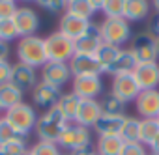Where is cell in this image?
<instances>
[{
  "label": "cell",
  "instance_id": "6da1fadb",
  "mask_svg": "<svg viewBox=\"0 0 159 155\" xmlns=\"http://www.w3.org/2000/svg\"><path fill=\"white\" fill-rule=\"evenodd\" d=\"M17 58L21 64L30 65L34 69L43 67L49 62L47 56V47H45V39L39 36H28V38H21L17 43Z\"/></svg>",
  "mask_w": 159,
  "mask_h": 155
},
{
  "label": "cell",
  "instance_id": "7a4b0ae2",
  "mask_svg": "<svg viewBox=\"0 0 159 155\" xmlns=\"http://www.w3.org/2000/svg\"><path fill=\"white\" fill-rule=\"evenodd\" d=\"M67 127V120L62 116V112L54 107L47 112H43L39 118H38V123H36V135L39 140H45V142H56L58 136L62 135V131Z\"/></svg>",
  "mask_w": 159,
  "mask_h": 155
},
{
  "label": "cell",
  "instance_id": "3957f363",
  "mask_svg": "<svg viewBox=\"0 0 159 155\" xmlns=\"http://www.w3.org/2000/svg\"><path fill=\"white\" fill-rule=\"evenodd\" d=\"M60 149H66L67 153H73L77 149H83L92 144V135L88 127L77 125V123H67V127L62 131V135L56 140Z\"/></svg>",
  "mask_w": 159,
  "mask_h": 155
},
{
  "label": "cell",
  "instance_id": "277c9868",
  "mask_svg": "<svg viewBox=\"0 0 159 155\" xmlns=\"http://www.w3.org/2000/svg\"><path fill=\"white\" fill-rule=\"evenodd\" d=\"M45 47H47V56L49 62H62L69 64V60L75 56V41L62 36L60 32H52L45 38Z\"/></svg>",
  "mask_w": 159,
  "mask_h": 155
},
{
  "label": "cell",
  "instance_id": "5b68a950",
  "mask_svg": "<svg viewBox=\"0 0 159 155\" xmlns=\"http://www.w3.org/2000/svg\"><path fill=\"white\" fill-rule=\"evenodd\" d=\"M99 30H101L103 43H109V45H114V47H120V49H122L124 43H127L131 39V26L124 17L105 19L99 24Z\"/></svg>",
  "mask_w": 159,
  "mask_h": 155
},
{
  "label": "cell",
  "instance_id": "8992f818",
  "mask_svg": "<svg viewBox=\"0 0 159 155\" xmlns=\"http://www.w3.org/2000/svg\"><path fill=\"white\" fill-rule=\"evenodd\" d=\"M4 118L23 135H28L32 129H36V123H38V114L34 110L32 105H26L25 101L15 105L13 108L6 110L4 112Z\"/></svg>",
  "mask_w": 159,
  "mask_h": 155
},
{
  "label": "cell",
  "instance_id": "52a82bcc",
  "mask_svg": "<svg viewBox=\"0 0 159 155\" xmlns=\"http://www.w3.org/2000/svg\"><path fill=\"white\" fill-rule=\"evenodd\" d=\"M71 92L79 99H96L103 92L101 75H83L71 79Z\"/></svg>",
  "mask_w": 159,
  "mask_h": 155
},
{
  "label": "cell",
  "instance_id": "ba28073f",
  "mask_svg": "<svg viewBox=\"0 0 159 155\" xmlns=\"http://www.w3.org/2000/svg\"><path fill=\"white\" fill-rule=\"evenodd\" d=\"M140 86L135 81L133 73H120L112 77V94L118 95L124 103L129 101H137V97L140 95Z\"/></svg>",
  "mask_w": 159,
  "mask_h": 155
},
{
  "label": "cell",
  "instance_id": "9c48e42d",
  "mask_svg": "<svg viewBox=\"0 0 159 155\" xmlns=\"http://www.w3.org/2000/svg\"><path fill=\"white\" fill-rule=\"evenodd\" d=\"M131 52L139 60V64H148V62H157L159 52H157V43L155 38L150 32L139 34L133 43H131Z\"/></svg>",
  "mask_w": 159,
  "mask_h": 155
},
{
  "label": "cell",
  "instance_id": "30bf717a",
  "mask_svg": "<svg viewBox=\"0 0 159 155\" xmlns=\"http://www.w3.org/2000/svg\"><path fill=\"white\" fill-rule=\"evenodd\" d=\"M60 95H62L60 88H56V86H52V84H47V82H43V81H39V82L34 86V90H32L34 105H36L38 108L45 110V112L56 107Z\"/></svg>",
  "mask_w": 159,
  "mask_h": 155
},
{
  "label": "cell",
  "instance_id": "8fae6325",
  "mask_svg": "<svg viewBox=\"0 0 159 155\" xmlns=\"http://www.w3.org/2000/svg\"><path fill=\"white\" fill-rule=\"evenodd\" d=\"M69 79H73V75L69 71V64H62V62H47L41 67V81L47 84H52L56 88L64 86L66 82H69Z\"/></svg>",
  "mask_w": 159,
  "mask_h": 155
},
{
  "label": "cell",
  "instance_id": "7c38bea8",
  "mask_svg": "<svg viewBox=\"0 0 159 155\" xmlns=\"http://www.w3.org/2000/svg\"><path fill=\"white\" fill-rule=\"evenodd\" d=\"M10 82L21 90L23 94L25 92H30L34 90V86L38 84V73L34 67L30 65H25V64H13V69H11V77H10Z\"/></svg>",
  "mask_w": 159,
  "mask_h": 155
},
{
  "label": "cell",
  "instance_id": "4fadbf2b",
  "mask_svg": "<svg viewBox=\"0 0 159 155\" xmlns=\"http://www.w3.org/2000/svg\"><path fill=\"white\" fill-rule=\"evenodd\" d=\"M69 71H71L73 77L103 75L101 65H99L96 54H81V52H75V56L69 60Z\"/></svg>",
  "mask_w": 159,
  "mask_h": 155
},
{
  "label": "cell",
  "instance_id": "5bb4252c",
  "mask_svg": "<svg viewBox=\"0 0 159 155\" xmlns=\"http://www.w3.org/2000/svg\"><path fill=\"white\" fill-rule=\"evenodd\" d=\"M103 110L98 99H81L75 114V122L77 125H83V127H94L98 123V120L101 118Z\"/></svg>",
  "mask_w": 159,
  "mask_h": 155
},
{
  "label": "cell",
  "instance_id": "9a60e30c",
  "mask_svg": "<svg viewBox=\"0 0 159 155\" xmlns=\"http://www.w3.org/2000/svg\"><path fill=\"white\" fill-rule=\"evenodd\" d=\"M13 23H15L17 34L21 38L36 36V32L39 28V17L32 8H19L13 15Z\"/></svg>",
  "mask_w": 159,
  "mask_h": 155
},
{
  "label": "cell",
  "instance_id": "2e32d148",
  "mask_svg": "<svg viewBox=\"0 0 159 155\" xmlns=\"http://www.w3.org/2000/svg\"><path fill=\"white\" fill-rule=\"evenodd\" d=\"M135 81L139 82L140 90H157L159 86V64L148 62V64H137L135 71Z\"/></svg>",
  "mask_w": 159,
  "mask_h": 155
},
{
  "label": "cell",
  "instance_id": "e0dca14e",
  "mask_svg": "<svg viewBox=\"0 0 159 155\" xmlns=\"http://www.w3.org/2000/svg\"><path fill=\"white\" fill-rule=\"evenodd\" d=\"M101 45H103L101 30H99L98 24L90 23V26L86 28V32L75 41V52H81V54H96Z\"/></svg>",
  "mask_w": 159,
  "mask_h": 155
},
{
  "label": "cell",
  "instance_id": "ac0fdd59",
  "mask_svg": "<svg viewBox=\"0 0 159 155\" xmlns=\"http://www.w3.org/2000/svg\"><path fill=\"white\" fill-rule=\"evenodd\" d=\"M92 21H86V19H81V17H77V15H71V13H64L62 19H60V24H58V32L73 41H77L79 38H81L86 28L90 26Z\"/></svg>",
  "mask_w": 159,
  "mask_h": 155
},
{
  "label": "cell",
  "instance_id": "d6986e66",
  "mask_svg": "<svg viewBox=\"0 0 159 155\" xmlns=\"http://www.w3.org/2000/svg\"><path fill=\"white\" fill-rule=\"evenodd\" d=\"M137 110L142 118H157L159 116V90H144L135 101Z\"/></svg>",
  "mask_w": 159,
  "mask_h": 155
},
{
  "label": "cell",
  "instance_id": "ffe728a7",
  "mask_svg": "<svg viewBox=\"0 0 159 155\" xmlns=\"http://www.w3.org/2000/svg\"><path fill=\"white\" fill-rule=\"evenodd\" d=\"M125 122V114L114 116V114H101L98 123L94 125L98 136H120L122 127Z\"/></svg>",
  "mask_w": 159,
  "mask_h": 155
},
{
  "label": "cell",
  "instance_id": "44dd1931",
  "mask_svg": "<svg viewBox=\"0 0 159 155\" xmlns=\"http://www.w3.org/2000/svg\"><path fill=\"white\" fill-rule=\"evenodd\" d=\"M150 0H125L124 8V19L127 23H139L144 21L150 13Z\"/></svg>",
  "mask_w": 159,
  "mask_h": 155
},
{
  "label": "cell",
  "instance_id": "7402d4cb",
  "mask_svg": "<svg viewBox=\"0 0 159 155\" xmlns=\"http://www.w3.org/2000/svg\"><path fill=\"white\" fill-rule=\"evenodd\" d=\"M23 92L21 90H17L11 82H8V84H2L0 86V110H10V108H13L15 105H19V103H23Z\"/></svg>",
  "mask_w": 159,
  "mask_h": 155
},
{
  "label": "cell",
  "instance_id": "603a6c76",
  "mask_svg": "<svg viewBox=\"0 0 159 155\" xmlns=\"http://www.w3.org/2000/svg\"><path fill=\"white\" fill-rule=\"evenodd\" d=\"M120 52H122L120 47H114V45H109V43H103L99 47V51L96 52V58H98L103 73H111V69H112L114 62L118 60Z\"/></svg>",
  "mask_w": 159,
  "mask_h": 155
},
{
  "label": "cell",
  "instance_id": "cb8c5ba5",
  "mask_svg": "<svg viewBox=\"0 0 159 155\" xmlns=\"http://www.w3.org/2000/svg\"><path fill=\"white\" fill-rule=\"evenodd\" d=\"M79 103H81V99H79L73 92L60 95V99H58V103H56V108L62 112V116L67 120V123H73V122H75V114H77Z\"/></svg>",
  "mask_w": 159,
  "mask_h": 155
},
{
  "label": "cell",
  "instance_id": "d4e9b609",
  "mask_svg": "<svg viewBox=\"0 0 159 155\" xmlns=\"http://www.w3.org/2000/svg\"><path fill=\"white\" fill-rule=\"evenodd\" d=\"M124 140L122 136H99L96 144L98 155H120L124 149Z\"/></svg>",
  "mask_w": 159,
  "mask_h": 155
},
{
  "label": "cell",
  "instance_id": "484cf974",
  "mask_svg": "<svg viewBox=\"0 0 159 155\" xmlns=\"http://www.w3.org/2000/svg\"><path fill=\"white\" fill-rule=\"evenodd\" d=\"M159 135V122L157 118H140V127H139V142L144 146H150L155 136Z\"/></svg>",
  "mask_w": 159,
  "mask_h": 155
},
{
  "label": "cell",
  "instance_id": "4316f807",
  "mask_svg": "<svg viewBox=\"0 0 159 155\" xmlns=\"http://www.w3.org/2000/svg\"><path fill=\"white\" fill-rule=\"evenodd\" d=\"M137 64H139V60L135 58V54L131 52V49L129 51H124L122 49L118 60L114 62V65L111 69V75L114 77V75H120V73H133L135 67H137Z\"/></svg>",
  "mask_w": 159,
  "mask_h": 155
},
{
  "label": "cell",
  "instance_id": "83f0119b",
  "mask_svg": "<svg viewBox=\"0 0 159 155\" xmlns=\"http://www.w3.org/2000/svg\"><path fill=\"white\" fill-rule=\"evenodd\" d=\"M67 13L71 15H77V17H81V19H86L90 21L92 15L98 11L92 4H90V0H71V2H67Z\"/></svg>",
  "mask_w": 159,
  "mask_h": 155
},
{
  "label": "cell",
  "instance_id": "f1b7e54d",
  "mask_svg": "<svg viewBox=\"0 0 159 155\" xmlns=\"http://www.w3.org/2000/svg\"><path fill=\"white\" fill-rule=\"evenodd\" d=\"M99 105H101L103 114H114V116H120V114H124L127 103H124L118 95H114V94L111 92L109 95H105V97L99 101Z\"/></svg>",
  "mask_w": 159,
  "mask_h": 155
},
{
  "label": "cell",
  "instance_id": "f546056e",
  "mask_svg": "<svg viewBox=\"0 0 159 155\" xmlns=\"http://www.w3.org/2000/svg\"><path fill=\"white\" fill-rule=\"evenodd\" d=\"M28 135L19 133L6 118H0V146H4L11 140H26Z\"/></svg>",
  "mask_w": 159,
  "mask_h": 155
},
{
  "label": "cell",
  "instance_id": "4dcf8cb0",
  "mask_svg": "<svg viewBox=\"0 0 159 155\" xmlns=\"http://www.w3.org/2000/svg\"><path fill=\"white\" fill-rule=\"evenodd\" d=\"M139 127H140V120L133 118V116H125L124 127H122V140L124 142H139Z\"/></svg>",
  "mask_w": 159,
  "mask_h": 155
},
{
  "label": "cell",
  "instance_id": "1f68e13d",
  "mask_svg": "<svg viewBox=\"0 0 159 155\" xmlns=\"http://www.w3.org/2000/svg\"><path fill=\"white\" fill-rule=\"evenodd\" d=\"M125 0H105L101 11L105 13V19H120L124 17Z\"/></svg>",
  "mask_w": 159,
  "mask_h": 155
},
{
  "label": "cell",
  "instance_id": "d6a6232c",
  "mask_svg": "<svg viewBox=\"0 0 159 155\" xmlns=\"http://www.w3.org/2000/svg\"><path fill=\"white\" fill-rule=\"evenodd\" d=\"M30 155H62L60 148L56 142H45V140H39L36 142L30 149H28Z\"/></svg>",
  "mask_w": 159,
  "mask_h": 155
},
{
  "label": "cell",
  "instance_id": "836d02e7",
  "mask_svg": "<svg viewBox=\"0 0 159 155\" xmlns=\"http://www.w3.org/2000/svg\"><path fill=\"white\" fill-rule=\"evenodd\" d=\"M19 34H17V28H15L13 19H2V21H0V41L10 43Z\"/></svg>",
  "mask_w": 159,
  "mask_h": 155
},
{
  "label": "cell",
  "instance_id": "e575fe53",
  "mask_svg": "<svg viewBox=\"0 0 159 155\" xmlns=\"http://www.w3.org/2000/svg\"><path fill=\"white\" fill-rule=\"evenodd\" d=\"M0 149L6 151L8 155H25L28 151V146H26V140H11L4 146H0Z\"/></svg>",
  "mask_w": 159,
  "mask_h": 155
},
{
  "label": "cell",
  "instance_id": "d590c367",
  "mask_svg": "<svg viewBox=\"0 0 159 155\" xmlns=\"http://www.w3.org/2000/svg\"><path fill=\"white\" fill-rule=\"evenodd\" d=\"M17 2L15 0H0V21L2 19H13L17 11Z\"/></svg>",
  "mask_w": 159,
  "mask_h": 155
},
{
  "label": "cell",
  "instance_id": "8d00e7d4",
  "mask_svg": "<svg viewBox=\"0 0 159 155\" xmlns=\"http://www.w3.org/2000/svg\"><path fill=\"white\" fill-rule=\"evenodd\" d=\"M36 2H38L43 10L52 11V13H58V11H62V10L67 8V2H66V0H36Z\"/></svg>",
  "mask_w": 159,
  "mask_h": 155
},
{
  "label": "cell",
  "instance_id": "74e56055",
  "mask_svg": "<svg viewBox=\"0 0 159 155\" xmlns=\"http://www.w3.org/2000/svg\"><path fill=\"white\" fill-rule=\"evenodd\" d=\"M120 155H148L146 146L140 142H125Z\"/></svg>",
  "mask_w": 159,
  "mask_h": 155
},
{
  "label": "cell",
  "instance_id": "f35d334b",
  "mask_svg": "<svg viewBox=\"0 0 159 155\" xmlns=\"http://www.w3.org/2000/svg\"><path fill=\"white\" fill-rule=\"evenodd\" d=\"M11 69H13V64H10L8 60H2V62H0V86L10 82Z\"/></svg>",
  "mask_w": 159,
  "mask_h": 155
},
{
  "label": "cell",
  "instance_id": "ab89813d",
  "mask_svg": "<svg viewBox=\"0 0 159 155\" xmlns=\"http://www.w3.org/2000/svg\"><path fill=\"white\" fill-rule=\"evenodd\" d=\"M148 32H150V34H152V36H153L155 39L159 38V13H157V15H155V17H153L152 21H150V26H148Z\"/></svg>",
  "mask_w": 159,
  "mask_h": 155
},
{
  "label": "cell",
  "instance_id": "60d3db41",
  "mask_svg": "<svg viewBox=\"0 0 159 155\" xmlns=\"http://www.w3.org/2000/svg\"><path fill=\"white\" fill-rule=\"evenodd\" d=\"M69 155H96V149H94V146L90 144V146H86V148H83V149H77V151H73V153H69Z\"/></svg>",
  "mask_w": 159,
  "mask_h": 155
},
{
  "label": "cell",
  "instance_id": "b9f144b4",
  "mask_svg": "<svg viewBox=\"0 0 159 155\" xmlns=\"http://www.w3.org/2000/svg\"><path fill=\"white\" fill-rule=\"evenodd\" d=\"M8 54H10V47H8V43L0 41V62H2V60H8Z\"/></svg>",
  "mask_w": 159,
  "mask_h": 155
},
{
  "label": "cell",
  "instance_id": "7bdbcfd3",
  "mask_svg": "<svg viewBox=\"0 0 159 155\" xmlns=\"http://www.w3.org/2000/svg\"><path fill=\"white\" fill-rule=\"evenodd\" d=\"M148 148L152 149V153H155V155H159V135L155 136V140H153V142H152V144H150Z\"/></svg>",
  "mask_w": 159,
  "mask_h": 155
},
{
  "label": "cell",
  "instance_id": "ee69618b",
  "mask_svg": "<svg viewBox=\"0 0 159 155\" xmlns=\"http://www.w3.org/2000/svg\"><path fill=\"white\" fill-rule=\"evenodd\" d=\"M90 4H92L96 10H101V8H103V4H105V0H90Z\"/></svg>",
  "mask_w": 159,
  "mask_h": 155
},
{
  "label": "cell",
  "instance_id": "f6af8a7d",
  "mask_svg": "<svg viewBox=\"0 0 159 155\" xmlns=\"http://www.w3.org/2000/svg\"><path fill=\"white\" fill-rule=\"evenodd\" d=\"M150 4H152V6L155 8V11L159 13V0H152V2H150Z\"/></svg>",
  "mask_w": 159,
  "mask_h": 155
},
{
  "label": "cell",
  "instance_id": "bcb514c9",
  "mask_svg": "<svg viewBox=\"0 0 159 155\" xmlns=\"http://www.w3.org/2000/svg\"><path fill=\"white\" fill-rule=\"evenodd\" d=\"M155 43H157V52H159V38L155 39Z\"/></svg>",
  "mask_w": 159,
  "mask_h": 155
},
{
  "label": "cell",
  "instance_id": "7dc6e473",
  "mask_svg": "<svg viewBox=\"0 0 159 155\" xmlns=\"http://www.w3.org/2000/svg\"><path fill=\"white\" fill-rule=\"evenodd\" d=\"M0 155H8V153H6V151H2V149H0Z\"/></svg>",
  "mask_w": 159,
  "mask_h": 155
},
{
  "label": "cell",
  "instance_id": "c3c4849f",
  "mask_svg": "<svg viewBox=\"0 0 159 155\" xmlns=\"http://www.w3.org/2000/svg\"><path fill=\"white\" fill-rule=\"evenodd\" d=\"M23 2H36V0H23Z\"/></svg>",
  "mask_w": 159,
  "mask_h": 155
},
{
  "label": "cell",
  "instance_id": "681fc988",
  "mask_svg": "<svg viewBox=\"0 0 159 155\" xmlns=\"http://www.w3.org/2000/svg\"><path fill=\"white\" fill-rule=\"evenodd\" d=\"M25 155H30V153H28V151H26V153H25Z\"/></svg>",
  "mask_w": 159,
  "mask_h": 155
},
{
  "label": "cell",
  "instance_id": "f907efd6",
  "mask_svg": "<svg viewBox=\"0 0 159 155\" xmlns=\"http://www.w3.org/2000/svg\"><path fill=\"white\" fill-rule=\"evenodd\" d=\"M148 155H155V153H148Z\"/></svg>",
  "mask_w": 159,
  "mask_h": 155
},
{
  "label": "cell",
  "instance_id": "816d5d0a",
  "mask_svg": "<svg viewBox=\"0 0 159 155\" xmlns=\"http://www.w3.org/2000/svg\"><path fill=\"white\" fill-rule=\"evenodd\" d=\"M62 155H69V153H62Z\"/></svg>",
  "mask_w": 159,
  "mask_h": 155
},
{
  "label": "cell",
  "instance_id": "f5cc1de1",
  "mask_svg": "<svg viewBox=\"0 0 159 155\" xmlns=\"http://www.w3.org/2000/svg\"><path fill=\"white\" fill-rule=\"evenodd\" d=\"M66 2H71V0H66Z\"/></svg>",
  "mask_w": 159,
  "mask_h": 155
},
{
  "label": "cell",
  "instance_id": "db71d44e",
  "mask_svg": "<svg viewBox=\"0 0 159 155\" xmlns=\"http://www.w3.org/2000/svg\"><path fill=\"white\" fill-rule=\"evenodd\" d=\"M157 122H159V116H157Z\"/></svg>",
  "mask_w": 159,
  "mask_h": 155
},
{
  "label": "cell",
  "instance_id": "11a10c76",
  "mask_svg": "<svg viewBox=\"0 0 159 155\" xmlns=\"http://www.w3.org/2000/svg\"><path fill=\"white\" fill-rule=\"evenodd\" d=\"M96 155H98V151H96Z\"/></svg>",
  "mask_w": 159,
  "mask_h": 155
},
{
  "label": "cell",
  "instance_id": "9f6ffc18",
  "mask_svg": "<svg viewBox=\"0 0 159 155\" xmlns=\"http://www.w3.org/2000/svg\"><path fill=\"white\" fill-rule=\"evenodd\" d=\"M15 2H17V0H15Z\"/></svg>",
  "mask_w": 159,
  "mask_h": 155
}]
</instances>
